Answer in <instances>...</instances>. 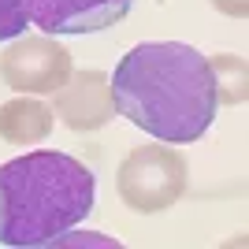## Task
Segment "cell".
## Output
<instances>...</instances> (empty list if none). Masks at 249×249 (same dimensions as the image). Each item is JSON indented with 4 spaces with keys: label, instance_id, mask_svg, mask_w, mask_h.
Instances as JSON below:
<instances>
[{
    "label": "cell",
    "instance_id": "1",
    "mask_svg": "<svg viewBox=\"0 0 249 249\" xmlns=\"http://www.w3.org/2000/svg\"><path fill=\"white\" fill-rule=\"evenodd\" d=\"M115 112L167 145H186L216 119V82L208 56L182 41H145L126 52L112 74Z\"/></svg>",
    "mask_w": 249,
    "mask_h": 249
},
{
    "label": "cell",
    "instance_id": "2",
    "mask_svg": "<svg viewBox=\"0 0 249 249\" xmlns=\"http://www.w3.org/2000/svg\"><path fill=\"white\" fill-rule=\"evenodd\" d=\"M97 201V175L67 153L15 156L0 164V246H49L82 223Z\"/></svg>",
    "mask_w": 249,
    "mask_h": 249
},
{
    "label": "cell",
    "instance_id": "3",
    "mask_svg": "<svg viewBox=\"0 0 249 249\" xmlns=\"http://www.w3.org/2000/svg\"><path fill=\"white\" fill-rule=\"evenodd\" d=\"M186 156L171 145H134L123 156L119 175H115V190L130 212L153 216L171 208L182 194H186Z\"/></svg>",
    "mask_w": 249,
    "mask_h": 249
},
{
    "label": "cell",
    "instance_id": "4",
    "mask_svg": "<svg viewBox=\"0 0 249 249\" xmlns=\"http://www.w3.org/2000/svg\"><path fill=\"white\" fill-rule=\"evenodd\" d=\"M71 74V52L63 49L52 34L34 37H11V45L0 52V78L15 93L52 97Z\"/></svg>",
    "mask_w": 249,
    "mask_h": 249
},
{
    "label": "cell",
    "instance_id": "5",
    "mask_svg": "<svg viewBox=\"0 0 249 249\" xmlns=\"http://www.w3.org/2000/svg\"><path fill=\"white\" fill-rule=\"evenodd\" d=\"M52 115L74 134L108 126L119 115L112 101V78L104 71H71L67 82L52 93Z\"/></svg>",
    "mask_w": 249,
    "mask_h": 249
},
{
    "label": "cell",
    "instance_id": "6",
    "mask_svg": "<svg viewBox=\"0 0 249 249\" xmlns=\"http://www.w3.org/2000/svg\"><path fill=\"white\" fill-rule=\"evenodd\" d=\"M26 19L45 34H97L126 19L134 0H22Z\"/></svg>",
    "mask_w": 249,
    "mask_h": 249
},
{
    "label": "cell",
    "instance_id": "7",
    "mask_svg": "<svg viewBox=\"0 0 249 249\" xmlns=\"http://www.w3.org/2000/svg\"><path fill=\"white\" fill-rule=\"evenodd\" d=\"M52 108L30 93H19L15 101L0 104V138L11 145H41L52 134Z\"/></svg>",
    "mask_w": 249,
    "mask_h": 249
},
{
    "label": "cell",
    "instance_id": "8",
    "mask_svg": "<svg viewBox=\"0 0 249 249\" xmlns=\"http://www.w3.org/2000/svg\"><path fill=\"white\" fill-rule=\"evenodd\" d=\"M208 71H212V82H216V101L219 104H246L249 97V74H246V60L238 52H219V56H208Z\"/></svg>",
    "mask_w": 249,
    "mask_h": 249
},
{
    "label": "cell",
    "instance_id": "9",
    "mask_svg": "<svg viewBox=\"0 0 249 249\" xmlns=\"http://www.w3.org/2000/svg\"><path fill=\"white\" fill-rule=\"evenodd\" d=\"M26 4L22 0H0V41H11L26 30Z\"/></svg>",
    "mask_w": 249,
    "mask_h": 249
},
{
    "label": "cell",
    "instance_id": "10",
    "mask_svg": "<svg viewBox=\"0 0 249 249\" xmlns=\"http://www.w3.org/2000/svg\"><path fill=\"white\" fill-rule=\"evenodd\" d=\"M212 8L223 11V15H231V19H246L249 0H212Z\"/></svg>",
    "mask_w": 249,
    "mask_h": 249
}]
</instances>
